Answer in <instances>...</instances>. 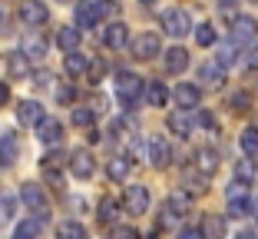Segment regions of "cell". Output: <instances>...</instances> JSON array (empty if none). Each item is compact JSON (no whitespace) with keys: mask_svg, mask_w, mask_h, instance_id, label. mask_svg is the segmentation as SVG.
Masks as SVG:
<instances>
[{"mask_svg":"<svg viewBox=\"0 0 258 239\" xmlns=\"http://www.w3.org/2000/svg\"><path fill=\"white\" fill-rule=\"evenodd\" d=\"M248 209H251V203H248V196H245V183H232L228 186V213L232 216H248Z\"/></svg>","mask_w":258,"mask_h":239,"instance_id":"ba28073f","label":"cell"},{"mask_svg":"<svg viewBox=\"0 0 258 239\" xmlns=\"http://www.w3.org/2000/svg\"><path fill=\"white\" fill-rule=\"evenodd\" d=\"M96 10H93V0H83L76 7V27H96Z\"/></svg>","mask_w":258,"mask_h":239,"instance_id":"44dd1931","label":"cell"},{"mask_svg":"<svg viewBox=\"0 0 258 239\" xmlns=\"http://www.w3.org/2000/svg\"><path fill=\"white\" fill-rule=\"evenodd\" d=\"M73 123H76V126H93V110L76 107V110H73Z\"/></svg>","mask_w":258,"mask_h":239,"instance_id":"d590c367","label":"cell"},{"mask_svg":"<svg viewBox=\"0 0 258 239\" xmlns=\"http://www.w3.org/2000/svg\"><path fill=\"white\" fill-rule=\"evenodd\" d=\"M235 239H255V232H238Z\"/></svg>","mask_w":258,"mask_h":239,"instance_id":"f6af8a7d","label":"cell"},{"mask_svg":"<svg viewBox=\"0 0 258 239\" xmlns=\"http://www.w3.org/2000/svg\"><path fill=\"white\" fill-rule=\"evenodd\" d=\"M56 43H60L63 54H73L76 46H80V27H60V33H56Z\"/></svg>","mask_w":258,"mask_h":239,"instance_id":"e0dca14e","label":"cell"},{"mask_svg":"<svg viewBox=\"0 0 258 239\" xmlns=\"http://www.w3.org/2000/svg\"><path fill=\"white\" fill-rule=\"evenodd\" d=\"M235 179H238V183H245V186L255 179V160H251V156H245V160L235 163Z\"/></svg>","mask_w":258,"mask_h":239,"instance_id":"603a6c76","label":"cell"},{"mask_svg":"<svg viewBox=\"0 0 258 239\" xmlns=\"http://www.w3.org/2000/svg\"><path fill=\"white\" fill-rule=\"evenodd\" d=\"M126 209L133 216H143L146 209H149V189L143 183H129L126 186Z\"/></svg>","mask_w":258,"mask_h":239,"instance_id":"52a82bcc","label":"cell"},{"mask_svg":"<svg viewBox=\"0 0 258 239\" xmlns=\"http://www.w3.org/2000/svg\"><path fill=\"white\" fill-rule=\"evenodd\" d=\"M146 100H149V107H162V103L169 100V90L162 83H149V90H146Z\"/></svg>","mask_w":258,"mask_h":239,"instance_id":"f546056e","label":"cell"},{"mask_svg":"<svg viewBox=\"0 0 258 239\" xmlns=\"http://www.w3.org/2000/svg\"><path fill=\"white\" fill-rule=\"evenodd\" d=\"M182 183H185V189H189V196H202L205 193V173H185Z\"/></svg>","mask_w":258,"mask_h":239,"instance_id":"484cf974","label":"cell"},{"mask_svg":"<svg viewBox=\"0 0 258 239\" xmlns=\"http://www.w3.org/2000/svg\"><path fill=\"white\" fill-rule=\"evenodd\" d=\"M70 97H73V93H70L67 86H60V103H70Z\"/></svg>","mask_w":258,"mask_h":239,"instance_id":"ee69618b","label":"cell"},{"mask_svg":"<svg viewBox=\"0 0 258 239\" xmlns=\"http://www.w3.org/2000/svg\"><path fill=\"white\" fill-rule=\"evenodd\" d=\"M40 236V219H23L14 229V239H37Z\"/></svg>","mask_w":258,"mask_h":239,"instance_id":"4316f807","label":"cell"},{"mask_svg":"<svg viewBox=\"0 0 258 239\" xmlns=\"http://www.w3.org/2000/svg\"><path fill=\"white\" fill-rule=\"evenodd\" d=\"M196 43L199 46H212L215 43V27L212 23H199L196 27Z\"/></svg>","mask_w":258,"mask_h":239,"instance_id":"4dcf8cb0","label":"cell"},{"mask_svg":"<svg viewBox=\"0 0 258 239\" xmlns=\"http://www.w3.org/2000/svg\"><path fill=\"white\" fill-rule=\"evenodd\" d=\"M215 60H219L222 67H232V63L238 60V46H235V43H222V46H219V57H215Z\"/></svg>","mask_w":258,"mask_h":239,"instance_id":"d6a6232c","label":"cell"},{"mask_svg":"<svg viewBox=\"0 0 258 239\" xmlns=\"http://www.w3.org/2000/svg\"><path fill=\"white\" fill-rule=\"evenodd\" d=\"M10 100V90H7V83H0V103H7Z\"/></svg>","mask_w":258,"mask_h":239,"instance_id":"7bdbcfd3","label":"cell"},{"mask_svg":"<svg viewBox=\"0 0 258 239\" xmlns=\"http://www.w3.org/2000/svg\"><path fill=\"white\" fill-rule=\"evenodd\" d=\"M185 67H189V54H185L182 46L166 50V70H169V73H182Z\"/></svg>","mask_w":258,"mask_h":239,"instance_id":"2e32d148","label":"cell"},{"mask_svg":"<svg viewBox=\"0 0 258 239\" xmlns=\"http://www.w3.org/2000/svg\"><path fill=\"white\" fill-rule=\"evenodd\" d=\"M93 10H96V20L116 14V0H93Z\"/></svg>","mask_w":258,"mask_h":239,"instance_id":"836d02e7","label":"cell"},{"mask_svg":"<svg viewBox=\"0 0 258 239\" xmlns=\"http://www.w3.org/2000/svg\"><path fill=\"white\" fill-rule=\"evenodd\" d=\"M63 67H67V73L70 77H83L86 73V60H83V54H67V63H63Z\"/></svg>","mask_w":258,"mask_h":239,"instance_id":"f1b7e54d","label":"cell"},{"mask_svg":"<svg viewBox=\"0 0 258 239\" xmlns=\"http://www.w3.org/2000/svg\"><path fill=\"white\" fill-rule=\"evenodd\" d=\"M169 130H172L175 136H189V133H192V120L185 116V110H179V113H169Z\"/></svg>","mask_w":258,"mask_h":239,"instance_id":"d6986e66","label":"cell"},{"mask_svg":"<svg viewBox=\"0 0 258 239\" xmlns=\"http://www.w3.org/2000/svg\"><path fill=\"white\" fill-rule=\"evenodd\" d=\"M113 239H136V229H129V226H116Z\"/></svg>","mask_w":258,"mask_h":239,"instance_id":"ab89813d","label":"cell"},{"mask_svg":"<svg viewBox=\"0 0 258 239\" xmlns=\"http://www.w3.org/2000/svg\"><path fill=\"white\" fill-rule=\"evenodd\" d=\"M20 153V136L17 133H0V166H10Z\"/></svg>","mask_w":258,"mask_h":239,"instance_id":"7c38bea8","label":"cell"},{"mask_svg":"<svg viewBox=\"0 0 258 239\" xmlns=\"http://www.w3.org/2000/svg\"><path fill=\"white\" fill-rule=\"evenodd\" d=\"M14 206H17V203H14V196H7V193L0 196V223H7V219L14 216Z\"/></svg>","mask_w":258,"mask_h":239,"instance_id":"e575fe53","label":"cell"},{"mask_svg":"<svg viewBox=\"0 0 258 239\" xmlns=\"http://www.w3.org/2000/svg\"><path fill=\"white\" fill-rule=\"evenodd\" d=\"M146 153H149V163L152 166H169V160H172V153H169V143L162 136H149V143H146Z\"/></svg>","mask_w":258,"mask_h":239,"instance_id":"30bf717a","label":"cell"},{"mask_svg":"<svg viewBox=\"0 0 258 239\" xmlns=\"http://www.w3.org/2000/svg\"><path fill=\"white\" fill-rule=\"evenodd\" d=\"M139 93H143V80H139L136 73H122L119 83H116V97H119V103H122V107H136Z\"/></svg>","mask_w":258,"mask_h":239,"instance_id":"7a4b0ae2","label":"cell"},{"mask_svg":"<svg viewBox=\"0 0 258 239\" xmlns=\"http://www.w3.org/2000/svg\"><path fill=\"white\" fill-rule=\"evenodd\" d=\"M99 219H103V223H113V219H116V203L113 200L99 203Z\"/></svg>","mask_w":258,"mask_h":239,"instance_id":"8d00e7d4","label":"cell"},{"mask_svg":"<svg viewBox=\"0 0 258 239\" xmlns=\"http://www.w3.org/2000/svg\"><path fill=\"white\" fill-rule=\"evenodd\" d=\"M215 166H219V156H215L212 150H199V173H205V176H209Z\"/></svg>","mask_w":258,"mask_h":239,"instance_id":"1f68e13d","label":"cell"},{"mask_svg":"<svg viewBox=\"0 0 258 239\" xmlns=\"http://www.w3.org/2000/svg\"><path fill=\"white\" fill-rule=\"evenodd\" d=\"M20 20H23V27H43L50 20V7H46L43 0H23Z\"/></svg>","mask_w":258,"mask_h":239,"instance_id":"5b68a950","label":"cell"},{"mask_svg":"<svg viewBox=\"0 0 258 239\" xmlns=\"http://www.w3.org/2000/svg\"><path fill=\"white\" fill-rule=\"evenodd\" d=\"M7 67H10V77H27V73H30V60L23 57V50L7 57Z\"/></svg>","mask_w":258,"mask_h":239,"instance_id":"7402d4cb","label":"cell"},{"mask_svg":"<svg viewBox=\"0 0 258 239\" xmlns=\"http://www.w3.org/2000/svg\"><path fill=\"white\" fill-rule=\"evenodd\" d=\"M17 120H20L23 126H40L46 120V110L40 107L37 100H23L20 107H17Z\"/></svg>","mask_w":258,"mask_h":239,"instance_id":"9c48e42d","label":"cell"},{"mask_svg":"<svg viewBox=\"0 0 258 239\" xmlns=\"http://www.w3.org/2000/svg\"><path fill=\"white\" fill-rule=\"evenodd\" d=\"M103 40H106L109 50H122V46L129 43V27H126V23H113V27H106Z\"/></svg>","mask_w":258,"mask_h":239,"instance_id":"9a60e30c","label":"cell"},{"mask_svg":"<svg viewBox=\"0 0 258 239\" xmlns=\"http://www.w3.org/2000/svg\"><path fill=\"white\" fill-rule=\"evenodd\" d=\"M20 200H23V206L30 209V213H37V219H40V216H46V209H50V203H46V193H43V186H37V183H23Z\"/></svg>","mask_w":258,"mask_h":239,"instance_id":"3957f363","label":"cell"},{"mask_svg":"<svg viewBox=\"0 0 258 239\" xmlns=\"http://www.w3.org/2000/svg\"><path fill=\"white\" fill-rule=\"evenodd\" d=\"M143 4H152V0H143Z\"/></svg>","mask_w":258,"mask_h":239,"instance_id":"bcb514c9","label":"cell"},{"mask_svg":"<svg viewBox=\"0 0 258 239\" xmlns=\"http://www.w3.org/2000/svg\"><path fill=\"white\" fill-rule=\"evenodd\" d=\"M179 239H202V232H196V229H182V236Z\"/></svg>","mask_w":258,"mask_h":239,"instance_id":"b9f144b4","label":"cell"},{"mask_svg":"<svg viewBox=\"0 0 258 239\" xmlns=\"http://www.w3.org/2000/svg\"><path fill=\"white\" fill-rule=\"evenodd\" d=\"M40 139H43V143H60L63 139V126L56 123V120H43V123H40Z\"/></svg>","mask_w":258,"mask_h":239,"instance_id":"ffe728a7","label":"cell"},{"mask_svg":"<svg viewBox=\"0 0 258 239\" xmlns=\"http://www.w3.org/2000/svg\"><path fill=\"white\" fill-rule=\"evenodd\" d=\"M159 23H162V30H166L169 37H185V33L192 30V17H189V10H182V7L162 10Z\"/></svg>","mask_w":258,"mask_h":239,"instance_id":"6da1fadb","label":"cell"},{"mask_svg":"<svg viewBox=\"0 0 258 239\" xmlns=\"http://www.w3.org/2000/svg\"><path fill=\"white\" fill-rule=\"evenodd\" d=\"M238 143H242L245 156H255V153H258V130H255V126H248V130H242V136H238Z\"/></svg>","mask_w":258,"mask_h":239,"instance_id":"83f0119b","label":"cell"},{"mask_svg":"<svg viewBox=\"0 0 258 239\" xmlns=\"http://www.w3.org/2000/svg\"><path fill=\"white\" fill-rule=\"evenodd\" d=\"M199 77H202L205 86H222V80H225V67H222L219 60H205L202 70H199Z\"/></svg>","mask_w":258,"mask_h":239,"instance_id":"5bb4252c","label":"cell"},{"mask_svg":"<svg viewBox=\"0 0 258 239\" xmlns=\"http://www.w3.org/2000/svg\"><path fill=\"white\" fill-rule=\"evenodd\" d=\"M202 239H225V219H222V216H205Z\"/></svg>","mask_w":258,"mask_h":239,"instance_id":"ac0fdd59","label":"cell"},{"mask_svg":"<svg viewBox=\"0 0 258 239\" xmlns=\"http://www.w3.org/2000/svg\"><path fill=\"white\" fill-rule=\"evenodd\" d=\"M56 236H60V239H86V229L76 223V219H67V223H60Z\"/></svg>","mask_w":258,"mask_h":239,"instance_id":"d4e9b609","label":"cell"},{"mask_svg":"<svg viewBox=\"0 0 258 239\" xmlns=\"http://www.w3.org/2000/svg\"><path fill=\"white\" fill-rule=\"evenodd\" d=\"M106 173L109 179H116V183H122V179L129 176V160H122V156H116V160L106 163Z\"/></svg>","mask_w":258,"mask_h":239,"instance_id":"cb8c5ba5","label":"cell"},{"mask_svg":"<svg viewBox=\"0 0 258 239\" xmlns=\"http://www.w3.org/2000/svg\"><path fill=\"white\" fill-rule=\"evenodd\" d=\"M199 97H202V93H199V86H192V83H179V86H175V93H172V100L179 103L182 110H196L199 107Z\"/></svg>","mask_w":258,"mask_h":239,"instance_id":"4fadbf2b","label":"cell"},{"mask_svg":"<svg viewBox=\"0 0 258 239\" xmlns=\"http://www.w3.org/2000/svg\"><path fill=\"white\" fill-rule=\"evenodd\" d=\"M156 54H162L159 33H143V37L133 40V57H136V60H152Z\"/></svg>","mask_w":258,"mask_h":239,"instance_id":"8992f818","label":"cell"},{"mask_svg":"<svg viewBox=\"0 0 258 239\" xmlns=\"http://www.w3.org/2000/svg\"><path fill=\"white\" fill-rule=\"evenodd\" d=\"M199 123H202L205 130H215V116L212 113H199Z\"/></svg>","mask_w":258,"mask_h":239,"instance_id":"60d3db41","label":"cell"},{"mask_svg":"<svg viewBox=\"0 0 258 239\" xmlns=\"http://www.w3.org/2000/svg\"><path fill=\"white\" fill-rule=\"evenodd\" d=\"M258 37V20L255 17H232V43L242 46V43H251Z\"/></svg>","mask_w":258,"mask_h":239,"instance_id":"277c9868","label":"cell"},{"mask_svg":"<svg viewBox=\"0 0 258 239\" xmlns=\"http://www.w3.org/2000/svg\"><path fill=\"white\" fill-rule=\"evenodd\" d=\"M232 110L235 113H248V93H235L232 97Z\"/></svg>","mask_w":258,"mask_h":239,"instance_id":"74e56055","label":"cell"},{"mask_svg":"<svg viewBox=\"0 0 258 239\" xmlns=\"http://www.w3.org/2000/svg\"><path fill=\"white\" fill-rule=\"evenodd\" d=\"M70 170H73V176H80V179H90L93 173H96V163H93V153H86V150H76V153L70 156Z\"/></svg>","mask_w":258,"mask_h":239,"instance_id":"8fae6325","label":"cell"},{"mask_svg":"<svg viewBox=\"0 0 258 239\" xmlns=\"http://www.w3.org/2000/svg\"><path fill=\"white\" fill-rule=\"evenodd\" d=\"M103 73H106V63H103V60H93L90 63V80H93V83H99V80H103Z\"/></svg>","mask_w":258,"mask_h":239,"instance_id":"f35d334b","label":"cell"}]
</instances>
